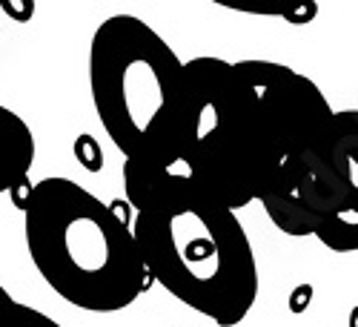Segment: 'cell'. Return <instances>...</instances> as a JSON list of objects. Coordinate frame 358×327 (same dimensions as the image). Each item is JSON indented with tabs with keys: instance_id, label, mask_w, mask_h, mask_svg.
Returning a JSON list of instances; mask_svg holds the SVG:
<instances>
[{
	"instance_id": "cell-8",
	"label": "cell",
	"mask_w": 358,
	"mask_h": 327,
	"mask_svg": "<svg viewBox=\"0 0 358 327\" xmlns=\"http://www.w3.org/2000/svg\"><path fill=\"white\" fill-rule=\"evenodd\" d=\"M210 4L238 12V15H255V18H289L304 20L315 9V0H210Z\"/></svg>"
},
{
	"instance_id": "cell-5",
	"label": "cell",
	"mask_w": 358,
	"mask_h": 327,
	"mask_svg": "<svg viewBox=\"0 0 358 327\" xmlns=\"http://www.w3.org/2000/svg\"><path fill=\"white\" fill-rule=\"evenodd\" d=\"M261 207L287 235H313L333 253H358V109L336 112L313 172L264 195Z\"/></svg>"
},
{
	"instance_id": "cell-1",
	"label": "cell",
	"mask_w": 358,
	"mask_h": 327,
	"mask_svg": "<svg viewBox=\"0 0 358 327\" xmlns=\"http://www.w3.org/2000/svg\"><path fill=\"white\" fill-rule=\"evenodd\" d=\"M143 267L172 299L215 321L241 324L258 299V264L235 210L184 175H124Z\"/></svg>"
},
{
	"instance_id": "cell-2",
	"label": "cell",
	"mask_w": 358,
	"mask_h": 327,
	"mask_svg": "<svg viewBox=\"0 0 358 327\" xmlns=\"http://www.w3.org/2000/svg\"><path fill=\"white\" fill-rule=\"evenodd\" d=\"M23 239L41 279L86 313L127 310L152 281L127 218L72 178L29 187Z\"/></svg>"
},
{
	"instance_id": "cell-11",
	"label": "cell",
	"mask_w": 358,
	"mask_h": 327,
	"mask_svg": "<svg viewBox=\"0 0 358 327\" xmlns=\"http://www.w3.org/2000/svg\"><path fill=\"white\" fill-rule=\"evenodd\" d=\"M0 6L15 20H29L35 15V0H0Z\"/></svg>"
},
{
	"instance_id": "cell-4",
	"label": "cell",
	"mask_w": 358,
	"mask_h": 327,
	"mask_svg": "<svg viewBox=\"0 0 358 327\" xmlns=\"http://www.w3.org/2000/svg\"><path fill=\"white\" fill-rule=\"evenodd\" d=\"M184 81V130L172 175H184L235 213L261 201L275 167L252 89L235 64L215 55L187 61Z\"/></svg>"
},
{
	"instance_id": "cell-10",
	"label": "cell",
	"mask_w": 358,
	"mask_h": 327,
	"mask_svg": "<svg viewBox=\"0 0 358 327\" xmlns=\"http://www.w3.org/2000/svg\"><path fill=\"white\" fill-rule=\"evenodd\" d=\"M0 327H17V302L0 284Z\"/></svg>"
},
{
	"instance_id": "cell-7",
	"label": "cell",
	"mask_w": 358,
	"mask_h": 327,
	"mask_svg": "<svg viewBox=\"0 0 358 327\" xmlns=\"http://www.w3.org/2000/svg\"><path fill=\"white\" fill-rule=\"evenodd\" d=\"M35 135L17 112L0 104V195L26 184L35 164Z\"/></svg>"
},
{
	"instance_id": "cell-3",
	"label": "cell",
	"mask_w": 358,
	"mask_h": 327,
	"mask_svg": "<svg viewBox=\"0 0 358 327\" xmlns=\"http://www.w3.org/2000/svg\"><path fill=\"white\" fill-rule=\"evenodd\" d=\"M89 92L103 132L124 155V175L175 169L187 106L184 61L146 20H101L89 43Z\"/></svg>"
},
{
	"instance_id": "cell-6",
	"label": "cell",
	"mask_w": 358,
	"mask_h": 327,
	"mask_svg": "<svg viewBox=\"0 0 358 327\" xmlns=\"http://www.w3.org/2000/svg\"><path fill=\"white\" fill-rule=\"evenodd\" d=\"M238 75L252 89L273 150V184L264 195L292 187L318 164L336 109L321 86L275 61H238Z\"/></svg>"
},
{
	"instance_id": "cell-9",
	"label": "cell",
	"mask_w": 358,
	"mask_h": 327,
	"mask_svg": "<svg viewBox=\"0 0 358 327\" xmlns=\"http://www.w3.org/2000/svg\"><path fill=\"white\" fill-rule=\"evenodd\" d=\"M17 327H64V324H57L52 316L41 313L38 307H29V305L17 302Z\"/></svg>"
}]
</instances>
